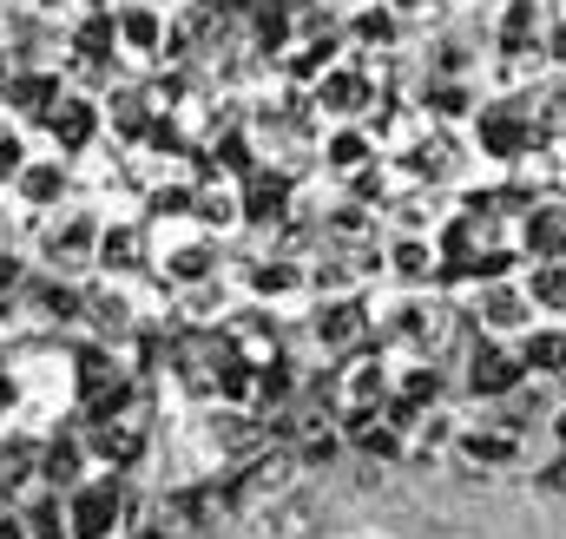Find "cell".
I'll list each match as a JSON object with an SVG mask.
<instances>
[{
    "instance_id": "1",
    "label": "cell",
    "mask_w": 566,
    "mask_h": 539,
    "mask_svg": "<svg viewBox=\"0 0 566 539\" xmlns=\"http://www.w3.org/2000/svg\"><path fill=\"white\" fill-rule=\"evenodd\" d=\"M296 480H303L296 454L271 441V447H258L251 461H238V474H224V514H231V520H264L277 500L296 494Z\"/></svg>"
},
{
    "instance_id": "2",
    "label": "cell",
    "mask_w": 566,
    "mask_h": 539,
    "mask_svg": "<svg viewBox=\"0 0 566 539\" xmlns=\"http://www.w3.org/2000/svg\"><path fill=\"white\" fill-rule=\"evenodd\" d=\"M382 336H389L396 349L422 356V362H441V356L454 349V336H461V309H454V303H441V296L409 289V296L382 316Z\"/></svg>"
},
{
    "instance_id": "3",
    "label": "cell",
    "mask_w": 566,
    "mask_h": 539,
    "mask_svg": "<svg viewBox=\"0 0 566 539\" xmlns=\"http://www.w3.org/2000/svg\"><path fill=\"white\" fill-rule=\"evenodd\" d=\"M60 507H66V539H119L126 533V474L93 467L86 480L60 494Z\"/></svg>"
},
{
    "instance_id": "4",
    "label": "cell",
    "mask_w": 566,
    "mask_h": 539,
    "mask_svg": "<svg viewBox=\"0 0 566 539\" xmlns=\"http://www.w3.org/2000/svg\"><path fill=\"white\" fill-rule=\"evenodd\" d=\"M369 329H376V309H369L363 296H329V303L310 316V342H316L323 356H349V349H363Z\"/></svg>"
},
{
    "instance_id": "5",
    "label": "cell",
    "mask_w": 566,
    "mask_h": 539,
    "mask_svg": "<svg viewBox=\"0 0 566 539\" xmlns=\"http://www.w3.org/2000/svg\"><path fill=\"white\" fill-rule=\"evenodd\" d=\"M474 138H481V151H488V158L514 165V158H527V145H534L541 133H534V113H527L521 99H494V106H481Z\"/></svg>"
},
{
    "instance_id": "6",
    "label": "cell",
    "mask_w": 566,
    "mask_h": 539,
    "mask_svg": "<svg viewBox=\"0 0 566 539\" xmlns=\"http://www.w3.org/2000/svg\"><path fill=\"white\" fill-rule=\"evenodd\" d=\"M468 395H481V402H507L521 382H527V369H521V356L507 349V342H494V336H481L474 349H468Z\"/></svg>"
},
{
    "instance_id": "7",
    "label": "cell",
    "mask_w": 566,
    "mask_h": 539,
    "mask_svg": "<svg viewBox=\"0 0 566 539\" xmlns=\"http://www.w3.org/2000/svg\"><path fill=\"white\" fill-rule=\"evenodd\" d=\"M389 395V356L382 349H349L343 356V369H336V382H329V402L336 408H382Z\"/></svg>"
},
{
    "instance_id": "8",
    "label": "cell",
    "mask_w": 566,
    "mask_h": 539,
    "mask_svg": "<svg viewBox=\"0 0 566 539\" xmlns=\"http://www.w3.org/2000/svg\"><path fill=\"white\" fill-rule=\"evenodd\" d=\"M448 454L461 461V474H481V467H514L521 461V434L514 427H494V421H461Z\"/></svg>"
},
{
    "instance_id": "9",
    "label": "cell",
    "mask_w": 566,
    "mask_h": 539,
    "mask_svg": "<svg viewBox=\"0 0 566 539\" xmlns=\"http://www.w3.org/2000/svg\"><path fill=\"white\" fill-rule=\"evenodd\" d=\"M474 323H481L488 336H521V329L534 323V303L521 296V283H481V296H474Z\"/></svg>"
},
{
    "instance_id": "10",
    "label": "cell",
    "mask_w": 566,
    "mask_h": 539,
    "mask_svg": "<svg viewBox=\"0 0 566 539\" xmlns=\"http://www.w3.org/2000/svg\"><path fill=\"white\" fill-rule=\"evenodd\" d=\"M514 356H521V369H527V376L560 382V376H566V323H527V329H521V342H514Z\"/></svg>"
},
{
    "instance_id": "11",
    "label": "cell",
    "mask_w": 566,
    "mask_h": 539,
    "mask_svg": "<svg viewBox=\"0 0 566 539\" xmlns=\"http://www.w3.org/2000/svg\"><path fill=\"white\" fill-rule=\"evenodd\" d=\"M165 283H178V289H198V283H218V244L211 237H191V244H165Z\"/></svg>"
},
{
    "instance_id": "12",
    "label": "cell",
    "mask_w": 566,
    "mask_h": 539,
    "mask_svg": "<svg viewBox=\"0 0 566 539\" xmlns=\"http://www.w3.org/2000/svg\"><path fill=\"white\" fill-rule=\"evenodd\" d=\"M93 251H99V224H93L86 211H73L66 224H53V231H46V264H53V270L93 264Z\"/></svg>"
},
{
    "instance_id": "13",
    "label": "cell",
    "mask_w": 566,
    "mask_h": 539,
    "mask_svg": "<svg viewBox=\"0 0 566 539\" xmlns=\"http://www.w3.org/2000/svg\"><path fill=\"white\" fill-rule=\"evenodd\" d=\"M244 289L258 303H283V296H303L310 289V270L290 264V257H258V264H244Z\"/></svg>"
},
{
    "instance_id": "14",
    "label": "cell",
    "mask_w": 566,
    "mask_h": 539,
    "mask_svg": "<svg viewBox=\"0 0 566 539\" xmlns=\"http://www.w3.org/2000/svg\"><path fill=\"white\" fill-rule=\"evenodd\" d=\"M73 480H86V441H80V434H53V441H40V487L66 494Z\"/></svg>"
},
{
    "instance_id": "15",
    "label": "cell",
    "mask_w": 566,
    "mask_h": 539,
    "mask_svg": "<svg viewBox=\"0 0 566 539\" xmlns=\"http://www.w3.org/2000/svg\"><path fill=\"white\" fill-rule=\"evenodd\" d=\"M93 264L106 270V276H133V270L145 264V231H139V224H106V231H99Z\"/></svg>"
},
{
    "instance_id": "16",
    "label": "cell",
    "mask_w": 566,
    "mask_h": 539,
    "mask_svg": "<svg viewBox=\"0 0 566 539\" xmlns=\"http://www.w3.org/2000/svg\"><path fill=\"white\" fill-rule=\"evenodd\" d=\"M527 251H534V264H566V204L527 211Z\"/></svg>"
},
{
    "instance_id": "17",
    "label": "cell",
    "mask_w": 566,
    "mask_h": 539,
    "mask_svg": "<svg viewBox=\"0 0 566 539\" xmlns=\"http://www.w3.org/2000/svg\"><path fill=\"white\" fill-rule=\"evenodd\" d=\"M316 106L336 113V119L369 113V73H323V80H316Z\"/></svg>"
},
{
    "instance_id": "18",
    "label": "cell",
    "mask_w": 566,
    "mask_h": 539,
    "mask_svg": "<svg viewBox=\"0 0 566 539\" xmlns=\"http://www.w3.org/2000/svg\"><path fill=\"white\" fill-rule=\"evenodd\" d=\"M244 218H251V224H283V218H290V178H283V171H251Z\"/></svg>"
},
{
    "instance_id": "19",
    "label": "cell",
    "mask_w": 566,
    "mask_h": 539,
    "mask_svg": "<svg viewBox=\"0 0 566 539\" xmlns=\"http://www.w3.org/2000/svg\"><path fill=\"white\" fill-rule=\"evenodd\" d=\"M389 270H396L409 289H428V283L441 276V257H434V244H428V237H402V244L389 251Z\"/></svg>"
},
{
    "instance_id": "20",
    "label": "cell",
    "mask_w": 566,
    "mask_h": 539,
    "mask_svg": "<svg viewBox=\"0 0 566 539\" xmlns=\"http://www.w3.org/2000/svg\"><path fill=\"white\" fill-rule=\"evenodd\" d=\"M20 198L33 204V211H46V204H60V191H66V165L60 158H40V165H20Z\"/></svg>"
},
{
    "instance_id": "21",
    "label": "cell",
    "mask_w": 566,
    "mask_h": 539,
    "mask_svg": "<svg viewBox=\"0 0 566 539\" xmlns=\"http://www.w3.org/2000/svg\"><path fill=\"white\" fill-rule=\"evenodd\" d=\"M99 133V106L93 99H60V113H53V138H60V151H86V138Z\"/></svg>"
},
{
    "instance_id": "22",
    "label": "cell",
    "mask_w": 566,
    "mask_h": 539,
    "mask_svg": "<svg viewBox=\"0 0 566 539\" xmlns=\"http://www.w3.org/2000/svg\"><path fill=\"white\" fill-rule=\"evenodd\" d=\"M521 296H527L541 316H560L566 323V264H534L527 283H521Z\"/></svg>"
},
{
    "instance_id": "23",
    "label": "cell",
    "mask_w": 566,
    "mask_h": 539,
    "mask_svg": "<svg viewBox=\"0 0 566 539\" xmlns=\"http://www.w3.org/2000/svg\"><path fill=\"white\" fill-rule=\"evenodd\" d=\"M389 395H402L409 408L441 402V369H434V362H422V356H416V362H402V369L389 376Z\"/></svg>"
},
{
    "instance_id": "24",
    "label": "cell",
    "mask_w": 566,
    "mask_h": 539,
    "mask_svg": "<svg viewBox=\"0 0 566 539\" xmlns=\"http://www.w3.org/2000/svg\"><path fill=\"white\" fill-rule=\"evenodd\" d=\"M7 106L13 113H53L60 106V80L53 73H13L7 80Z\"/></svg>"
},
{
    "instance_id": "25",
    "label": "cell",
    "mask_w": 566,
    "mask_h": 539,
    "mask_svg": "<svg viewBox=\"0 0 566 539\" xmlns=\"http://www.w3.org/2000/svg\"><path fill=\"white\" fill-rule=\"evenodd\" d=\"M113 27H119V40H126L139 60H151V53L165 46V20H158V7H126Z\"/></svg>"
},
{
    "instance_id": "26",
    "label": "cell",
    "mask_w": 566,
    "mask_h": 539,
    "mask_svg": "<svg viewBox=\"0 0 566 539\" xmlns=\"http://www.w3.org/2000/svg\"><path fill=\"white\" fill-rule=\"evenodd\" d=\"M191 218H198L205 231H231V224L244 218V204H238V191H224V184H205V191H191Z\"/></svg>"
},
{
    "instance_id": "27",
    "label": "cell",
    "mask_w": 566,
    "mask_h": 539,
    "mask_svg": "<svg viewBox=\"0 0 566 539\" xmlns=\"http://www.w3.org/2000/svg\"><path fill=\"white\" fill-rule=\"evenodd\" d=\"M534 33H541V13H534V0H514V7L501 13V60H521V53L534 46Z\"/></svg>"
},
{
    "instance_id": "28",
    "label": "cell",
    "mask_w": 566,
    "mask_h": 539,
    "mask_svg": "<svg viewBox=\"0 0 566 539\" xmlns=\"http://www.w3.org/2000/svg\"><path fill=\"white\" fill-rule=\"evenodd\" d=\"M80 303H86V289H73V283H33L40 323H80Z\"/></svg>"
},
{
    "instance_id": "29",
    "label": "cell",
    "mask_w": 566,
    "mask_h": 539,
    "mask_svg": "<svg viewBox=\"0 0 566 539\" xmlns=\"http://www.w3.org/2000/svg\"><path fill=\"white\" fill-rule=\"evenodd\" d=\"M454 158H461V151H454V138H422V145H409V158H402V165H409V178H448V171H454Z\"/></svg>"
},
{
    "instance_id": "30",
    "label": "cell",
    "mask_w": 566,
    "mask_h": 539,
    "mask_svg": "<svg viewBox=\"0 0 566 539\" xmlns=\"http://www.w3.org/2000/svg\"><path fill=\"white\" fill-rule=\"evenodd\" d=\"M323 158H329L336 171H363V165L376 158V138L369 133H336L329 145H323Z\"/></svg>"
},
{
    "instance_id": "31",
    "label": "cell",
    "mask_w": 566,
    "mask_h": 539,
    "mask_svg": "<svg viewBox=\"0 0 566 539\" xmlns=\"http://www.w3.org/2000/svg\"><path fill=\"white\" fill-rule=\"evenodd\" d=\"M271 539H316V507L310 500H277Z\"/></svg>"
},
{
    "instance_id": "32",
    "label": "cell",
    "mask_w": 566,
    "mask_h": 539,
    "mask_svg": "<svg viewBox=\"0 0 566 539\" xmlns=\"http://www.w3.org/2000/svg\"><path fill=\"white\" fill-rule=\"evenodd\" d=\"M73 46H80V53H86V60H106V53H113V46H119V27H113V13H106V7H99V13H93V20H86V27H80V40H73Z\"/></svg>"
},
{
    "instance_id": "33",
    "label": "cell",
    "mask_w": 566,
    "mask_h": 539,
    "mask_svg": "<svg viewBox=\"0 0 566 539\" xmlns=\"http://www.w3.org/2000/svg\"><path fill=\"white\" fill-rule=\"evenodd\" d=\"M151 218L165 224V218H191V184H158L151 191Z\"/></svg>"
},
{
    "instance_id": "34",
    "label": "cell",
    "mask_w": 566,
    "mask_h": 539,
    "mask_svg": "<svg viewBox=\"0 0 566 539\" xmlns=\"http://www.w3.org/2000/svg\"><path fill=\"white\" fill-rule=\"evenodd\" d=\"M428 113H434V119H461V113H468V93H461V86H434V93H428Z\"/></svg>"
},
{
    "instance_id": "35",
    "label": "cell",
    "mask_w": 566,
    "mask_h": 539,
    "mask_svg": "<svg viewBox=\"0 0 566 539\" xmlns=\"http://www.w3.org/2000/svg\"><path fill=\"white\" fill-rule=\"evenodd\" d=\"M27 408V389H20V369L0 362V414H20Z\"/></svg>"
},
{
    "instance_id": "36",
    "label": "cell",
    "mask_w": 566,
    "mask_h": 539,
    "mask_svg": "<svg viewBox=\"0 0 566 539\" xmlns=\"http://www.w3.org/2000/svg\"><path fill=\"white\" fill-rule=\"evenodd\" d=\"M356 40L389 46V40H396V20H389V13H363V20H356Z\"/></svg>"
},
{
    "instance_id": "37",
    "label": "cell",
    "mask_w": 566,
    "mask_h": 539,
    "mask_svg": "<svg viewBox=\"0 0 566 539\" xmlns=\"http://www.w3.org/2000/svg\"><path fill=\"white\" fill-rule=\"evenodd\" d=\"M20 165H27V145H20V133H0V178H20Z\"/></svg>"
},
{
    "instance_id": "38",
    "label": "cell",
    "mask_w": 566,
    "mask_h": 539,
    "mask_svg": "<svg viewBox=\"0 0 566 539\" xmlns=\"http://www.w3.org/2000/svg\"><path fill=\"white\" fill-rule=\"evenodd\" d=\"M534 480H541L547 494H560V500H566V454H554V461H547V467H541Z\"/></svg>"
},
{
    "instance_id": "39",
    "label": "cell",
    "mask_w": 566,
    "mask_h": 539,
    "mask_svg": "<svg viewBox=\"0 0 566 539\" xmlns=\"http://www.w3.org/2000/svg\"><path fill=\"white\" fill-rule=\"evenodd\" d=\"M547 434H554V447H560V454H566V402L554 408V414H547Z\"/></svg>"
},
{
    "instance_id": "40",
    "label": "cell",
    "mask_w": 566,
    "mask_h": 539,
    "mask_svg": "<svg viewBox=\"0 0 566 539\" xmlns=\"http://www.w3.org/2000/svg\"><path fill=\"white\" fill-rule=\"evenodd\" d=\"M0 539H27V527H20V514H13V507H0Z\"/></svg>"
},
{
    "instance_id": "41",
    "label": "cell",
    "mask_w": 566,
    "mask_h": 539,
    "mask_svg": "<svg viewBox=\"0 0 566 539\" xmlns=\"http://www.w3.org/2000/svg\"><path fill=\"white\" fill-rule=\"evenodd\" d=\"M40 7H60V0H40Z\"/></svg>"
}]
</instances>
